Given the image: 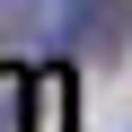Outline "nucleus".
<instances>
[{"label": "nucleus", "instance_id": "f257e3e1", "mask_svg": "<svg viewBox=\"0 0 132 132\" xmlns=\"http://www.w3.org/2000/svg\"><path fill=\"white\" fill-rule=\"evenodd\" d=\"M35 123V97H27V71H9L0 62V132H27Z\"/></svg>", "mask_w": 132, "mask_h": 132}]
</instances>
